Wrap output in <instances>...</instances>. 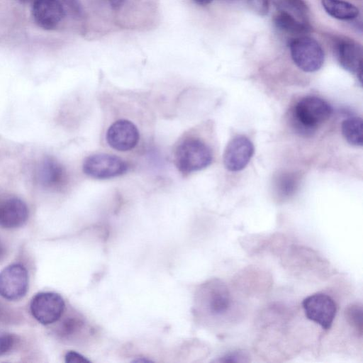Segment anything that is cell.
Instances as JSON below:
<instances>
[{"mask_svg": "<svg viewBox=\"0 0 363 363\" xmlns=\"http://www.w3.org/2000/svg\"><path fill=\"white\" fill-rule=\"evenodd\" d=\"M63 6L60 0H34L32 13L38 26L45 30L54 29L64 16Z\"/></svg>", "mask_w": 363, "mask_h": 363, "instance_id": "8fae6325", "label": "cell"}, {"mask_svg": "<svg viewBox=\"0 0 363 363\" xmlns=\"http://www.w3.org/2000/svg\"><path fill=\"white\" fill-rule=\"evenodd\" d=\"M197 4L205 6L210 4L213 0H194Z\"/></svg>", "mask_w": 363, "mask_h": 363, "instance_id": "4316f807", "label": "cell"}, {"mask_svg": "<svg viewBox=\"0 0 363 363\" xmlns=\"http://www.w3.org/2000/svg\"><path fill=\"white\" fill-rule=\"evenodd\" d=\"M62 297L55 292H40L33 297L30 308L33 316L41 324L56 322L65 310Z\"/></svg>", "mask_w": 363, "mask_h": 363, "instance_id": "ba28073f", "label": "cell"}, {"mask_svg": "<svg viewBox=\"0 0 363 363\" xmlns=\"http://www.w3.org/2000/svg\"><path fill=\"white\" fill-rule=\"evenodd\" d=\"M15 342L13 335L4 334L0 335V356L11 350Z\"/></svg>", "mask_w": 363, "mask_h": 363, "instance_id": "cb8c5ba5", "label": "cell"}, {"mask_svg": "<svg viewBox=\"0 0 363 363\" xmlns=\"http://www.w3.org/2000/svg\"><path fill=\"white\" fill-rule=\"evenodd\" d=\"M21 2L23 3H28V2H30V1H33L34 0H20Z\"/></svg>", "mask_w": 363, "mask_h": 363, "instance_id": "f1b7e54d", "label": "cell"}, {"mask_svg": "<svg viewBox=\"0 0 363 363\" xmlns=\"http://www.w3.org/2000/svg\"><path fill=\"white\" fill-rule=\"evenodd\" d=\"M28 218V209L23 201L11 198L0 203V226L16 228L23 225Z\"/></svg>", "mask_w": 363, "mask_h": 363, "instance_id": "4fadbf2b", "label": "cell"}, {"mask_svg": "<svg viewBox=\"0 0 363 363\" xmlns=\"http://www.w3.org/2000/svg\"><path fill=\"white\" fill-rule=\"evenodd\" d=\"M332 111V107L325 100L316 96L303 97L292 111V127L298 134L310 136L330 117Z\"/></svg>", "mask_w": 363, "mask_h": 363, "instance_id": "7a4b0ae2", "label": "cell"}, {"mask_svg": "<svg viewBox=\"0 0 363 363\" xmlns=\"http://www.w3.org/2000/svg\"><path fill=\"white\" fill-rule=\"evenodd\" d=\"M5 248L4 245L0 242V260L4 257Z\"/></svg>", "mask_w": 363, "mask_h": 363, "instance_id": "83f0119b", "label": "cell"}, {"mask_svg": "<svg viewBox=\"0 0 363 363\" xmlns=\"http://www.w3.org/2000/svg\"><path fill=\"white\" fill-rule=\"evenodd\" d=\"M321 4L328 15L339 20H352L359 13L357 6L343 0H321Z\"/></svg>", "mask_w": 363, "mask_h": 363, "instance_id": "2e32d148", "label": "cell"}, {"mask_svg": "<svg viewBox=\"0 0 363 363\" xmlns=\"http://www.w3.org/2000/svg\"><path fill=\"white\" fill-rule=\"evenodd\" d=\"M279 11L287 12L298 19L308 23L309 9L304 0H276Z\"/></svg>", "mask_w": 363, "mask_h": 363, "instance_id": "ffe728a7", "label": "cell"}, {"mask_svg": "<svg viewBox=\"0 0 363 363\" xmlns=\"http://www.w3.org/2000/svg\"><path fill=\"white\" fill-rule=\"evenodd\" d=\"M130 166L121 156L107 152H96L84 160L82 171L90 178L104 180L125 174L129 170Z\"/></svg>", "mask_w": 363, "mask_h": 363, "instance_id": "277c9868", "label": "cell"}, {"mask_svg": "<svg viewBox=\"0 0 363 363\" xmlns=\"http://www.w3.org/2000/svg\"><path fill=\"white\" fill-rule=\"evenodd\" d=\"M1 201H0V203H1Z\"/></svg>", "mask_w": 363, "mask_h": 363, "instance_id": "f546056e", "label": "cell"}, {"mask_svg": "<svg viewBox=\"0 0 363 363\" xmlns=\"http://www.w3.org/2000/svg\"><path fill=\"white\" fill-rule=\"evenodd\" d=\"M203 301L207 312L221 318L232 312L234 300L229 288L220 280L213 279L202 288Z\"/></svg>", "mask_w": 363, "mask_h": 363, "instance_id": "8992f818", "label": "cell"}, {"mask_svg": "<svg viewBox=\"0 0 363 363\" xmlns=\"http://www.w3.org/2000/svg\"><path fill=\"white\" fill-rule=\"evenodd\" d=\"M299 179L294 173H282L274 181V191L278 199L285 200L294 195L298 186Z\"/></svg>", "mask_w": 363, "mask_h": 363, "instance_id": "ac0fdd59", "label": "cell"}, {"mask_svg": "<svg viewBox=\"0 0 363 363\" xmlns=\"http://www.w3.org/2000/svg\"><path fill=\"white\" fill-rule=\"evenodd\" d=\"M28 287V274L20 264H11L0 272V296L16 301L23 297Z\"/></svg>", "mask_w": 363, "mask_h": 363, "instance_id": "9c48e42d", "label": "cell"}, {"mask_svg": "<svg viewBox=\"0 0 363 363\" xmlns=\"http://www.w3.org/2000/svg\"><path fill=\"white\" fill-rule=\"evenodd\" d=\"M342 133L345 139L352 145L362 146V120L359 117H350L342 123Z\"/></svg>", "mask_w": 363, "mask_h": 363, "instance_id": "d6986e66", "label": "cell"}, {"mask_svg": "<svg viewBox=\"0 0 363 363\" xmlns=\"http://www.w3.org/2000/svg\"><path fill=\"white\" fill-rule=\"evenodd\" d=\"M67 363H89L90 362L80 354L69 351L65 355Z\"/></svg>", "mask_w": 363, "mask_h": 363, "instance_id": "d4e9b609", "label": "cell"}, {"mask_svg": "<svg viewBox=\"0 0 363 363\" xmlns=\"http://www.w3.org/2000/svg\"><path fill=\"white\" fill-rule=\"evenodd\" d=\"M335 55L340 65L347 71L357 74L362 80V51L352 40L340 39L335 45Z\"/></svg>", "mask_w": 363, "mask_h": 363, "instance_id": "7c38bea8", "label": "cell"}, {"mask_svg": "<svg viewBox=\"0 0 363 363\" xmlns=\"http://www.w3.org/2000/svg\"><path fill=\"white\" fill-rule=\"evenodd\" d=\"M291 250L290 259L287 262L291 264L289 265L291 267L301 269V271L313 270L318 262L323 261L311 250L300 247H294Z\"/></svg>", "mask_w": 363, "mask_h": 363, "instance_id": "e0dca14e", "label": "cell"}, {"mask_svg": "<svg viewBox=\"0 0 363 363\" xmlns=\"http://www.w3.org/2000/svg\"><path fill=\"white\" fill-rule=\"evenodd\" d=\"M302 306L308 319L324 330L331 328L336 315L337 306L330 296L323 293L311 294L303 299Z\"/></svg>", "mask_w": 363, "mask_h": 363, "instance_id": "52a82bcc", "label": "cell"}, {"mask_svg": "<svg viewBox=\"0 0 363 363\" xmlns=\"http://www.w3.org/2000/svg\"><path fill=\"white\" fill-rule=\"evenodd\" d=\"M78 325L79 323L77 320L74 319H67L62 324V327L61 328L62 334L64 335L72 334L76 330V328L78 327Z\"/></svg>", "mask_w": 363, "mask_h": 363, "instance_id": "484cf974", "label": "cell"}, {"mask_svg": "<svg viewBox=\"0 0 363 363\" xmlns=\"http://www.w3.org/2000/svg\"><path fill=\"white\" fill-rule=\"evenodd\" d=\"M174 164L184 176L202 170L213 161V152L202 138L192 133H184L173 151Z\"/></svg>", "mask_w": 363, "mask_h": 363, "instance_id": "6da1fadb", "label": "cell"}, {"mask_svg": "<svg viewBox=\"0 0 363 363\" xmlns=\"http://www.w3.org/2000/svg\"><path fill=\"white\" fill-rule=\"evenodd\" d=\"M255 148L251 140L244 135H237L231 139L223 153L225 167L231 172L243 169L250 161Z\"/></svg>", "mask_w": 363, "mask_h": 363, "instance_id": "30bf717a", "label": "cell"}, {"mask_svg": "<svg viewBox=\"0 0 363 363\" xmlns=\"http://www.w3.org/2000/svg\"><path fill=\"white\" fill-rule=\"evenodd\" d=\"M106 127L104 140L113 150L127 153L135 150L142 139L141 130L130 115L118 113Z\"/></svg>", "mask_w": 363, "mask_h": 363, "instance_id": "3957f363", "label": "cell"}, {"mask_svg": "<svg viewBox=\"0 0 363 363\" xmlns=\"http://www.w3.org/2000/svg\"><path fill=\"white\" fill-rule=\"evenodd\" d=\"M65 179V171L60 163L50 157L43 160L38 171V179L43 186L58 187L64 184Z\"/></svg>", "mask_w": 363, "mask_h": 363, "instance_id": "5bb4252c", "label": "cell"}, {"mask_svg": "<svg viewBox=\"0 0 363 363\" xmlns=\"http://www.w3.org/2000/svg\"><path fill=\"white\" fill-rule=\"evenodd\" d=\"M249 8L259 16L267 14L269 9V0H246Z\"/></svg>", "mask_w": 363, "mask_h": 363, "instance_id": "603a6c76", "label": "cell"}, {"mask_svg": "<svg viewBox=\"0 0 363 363\" xmlns=\"http://www.w3.org/2000/svg\"><path fill=\"white\" fill-rule=\"evenodd\" d=\"M291 58L295 65L306 72H314L323 66L325 54L319 43L315 39L301 35L289 43Z\"/></svg>", "mask_w": 363, "mask_h": 363, "instance_id": "5b68a950", "label": "cell"}, {"mask_svg": "<svg viewBox=\"0 0 363 363\" xmlns=\"http://www.w3.org/2000/svg\"><path fill=\"white\" fill-rule=\"evenodd\" d=\"M345 317L347 323L360 337L363 334V308L362 303H354L347 306Z\"/></svg>", "mask_w": 363, "mask_h": 363, "instance_id": "44dd1931", "label": "cell"}, {"mask_svg": "<svg viewBox=\"0 0 363 363\" xmlns=\"http://www.w3.org/2000/svg\"><path fill=\"white\" fill-rule=\"evenodd\" d=\"M274 22L280 30L298 36L309 33L311 26L308 23L303 22L291 14L279 11L274 16Z\"/></svg>", "mask_w": 363, "mask_h": 363, "instance_id": "9a60e30c", "label": "cell"}, {"mask_svg": "<svg viewBox=\"0 0 363 363\" xmlns=\"http://www.w3.org/2000/svg\"><path fill=\"white\" fill-rule=\"evenodd\" d=\"M216 361L219 362H250V355L244 350H235L225 354Z\"/></svg>", "mask_w": 363, "mask_h": 363, "instance_id": "7402d4cb", "label": "cell"}]
</instances>
